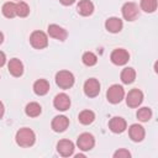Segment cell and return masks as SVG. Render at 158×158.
Listing matches in <instances>:
<instances>
[{"mask_svg": "<svg viewBox=\"0 0 158 158\" xmlns=\"http://www.w3.org/2000/svg\"><path fill=\"white\" fill-rule=\"evenodd\" d=\"M81 60H83V63H84L85 65L91 67V65H95V64H96L98 58H96V56H95L93 52H85V53L83 54V57H81Z\"/></svg>", "mask_w": 158, "mask_h": 158, "instance_id": "obj_26", "label": "cell"}, {"mask_svg": "<svg viewBox=\"0 0 158 158\" xmlns=\"http://www.w3.org/2000/svg\"><path fill=\"white\" fill-rule=\"evenodd\" d=\"M136 79V72L133 68H125L121 72V80L125 84H131Z\"/></svg>", "mask_w": 158, "mask_h": 158, "instance_id": "obj_20", "label": "cell"}, {"mask_svg": "<svg viewBox=\"0 0 158 158\" xmlns=\"http://www.w3.org/2000/svg\"><path fill=\"white\" fill-rule=\"evenodd\" d=\"M49 90V83L46 80V79H38L37 81H35L33 84V91L42 96V95H46Z\"/></svg>", "mask_w": 158, "mask_h": 158, "instance_id": "obj_19", "label": "cell"}, {"mask_svg": "<svg viewBox=\"0 0 158 158\" xmlns=\"http://www.w3.org/2000/svg\"><path fill=\"white\" fill-rule=\"evenodd\" d=\"M126 126H127L126 121L122 117H117V116L116 117H112L110 120V122H109V127H110V130L114 133H121V132H123L126 130Z\"/></svg>", "mask_w": 158, "mask_h": 158, "instance_id": "obj_16", "label": "cell"}, {"mask_svg": "<svg viewBox=\"0 0 158 158\" xmlns=\"http://www.w3.org/2000/svg\"><path fill=\"white\" fill-rule=\"evenodd\" d=\"M57 151H58V153H59L60 156H63V157H69V156H72L73 152H74V144H73V142L69 141V139H62V141H59L58 144H57Z\"/></svg>", "mask_w": 158, "mask_h": 158, "instance_id": "obj_11", "label": "cell"}, {"mask_svg": "<svg viewBox=\"0 0 158 158\" xmlns=\"http://www.w3.org/2000/svg\"><path fill=\"white\" fill-rule=\"evenodd\" d=\"M30 42H31V46L36 49H42L44 47H47L48 44V38H47V35L42 31H35L32 32V35L30 36Z\"/></svg>", "mask_w": 158, "mask_h": 158, "instance_id": "obj_4", "label": "cell"}, {"mask_svg": "<svg viewBox=\"0 0 158 158\" xmlns=\"http://www.w3.org/2000/svg\"><path fill=\"white\" fill-rule=\"evenodd\" d=\"M53 105H54V107H56L57 110H59V111H65V110H68L69 106H70V99H69V96H68L67 94H64V93L58 94V95H56V98H54V100H53Z\"/></svg>", "mask_w": 158, "mask_h": 158, "instance_id": "obj_10", "label": "cell"}, {"mask_svg": "<svg viewBox=\"0 0 158 158\" xmlns=\"http://www.w3.org/2000/svg\"><path fill=\"white\" fill-rule=\"evenodd\" d=\"M25 111H26V115L27 116H30V117H37L41 114L42 109H41V105L40 104H37V102H30V104L26 105Z\"/></svg>", "mask_w": 158, "mask_h": 158, "instance_id": "obj_22", "label": "cell"}, {"mask_svg": "<svg viewBox=\"0 0 158 158\" xmlns=\"http://www.w3.org/2000/svg\"><path fill=\"white\" fill-rule=\"evenodd\" d=\"M123 96H125V90L118 84L111 85L107 89V91H106V98H107V100L111 104H118V102H121V100L123 99Z\"/></svg>", "mask_w": 158, "mask_h": 158, "instance_id": "obj_3", "label": "cell"}, {"mask_svg": "<svg viewBox=\"0 0 158 158\" xmlns=\"http://www.w3.org/2000/svg\"><path fill=\"white\" fill-rule=\"evenodd\" d=\"M36 141L35 132L31 128L23 127L16 132V143L21 147H31Z\"/></svg>", "mask_w": 158, "mask_h": 158, "instance_id": "obj_1", "label": "cell"}, {"mask_svg": "<svg viewBox=\"0 0 158 158\" xmlns=\"http://www.w3.org/2000/svg\"><path fill=\"white\" fill-rule=\"evenodd\" d=\"M6 62V57H5V53L0 51V67H2Z\"/></svg>", "mask_w": 158, "mask_h": 158, "instance_id": "obj_29", "label": "cell"}, {"mask_svg": "<svg viewBox=\"0 0 158 158\" xmlns=\"http://www.w3.org/2000/svg\"><path fill=\"white\" fill-rule=\"evenodd\" d=\"M110 58H111V62L114 64H116V65H123V64H126L128 62L130 54H128V52L126 49L117 48V49H114L112 51Z\"/></svg>", "mask_w": 158, "mask_h": 158, "instance_id": "obj_5", "label": "cell"}, {"mask_svg": "<svg viewBox=\"0 0 158 158\" xmlns=\"http://www.w3.org/2000/svg\"><path fill=\"white\" fill-rule=\"evenodd\" d=\"M78 118H79V121L83 125H89V123H91L95 120V114L91 110H83L79 114V117Z\"/></svg>", "mask_w": 158, "mask_h": 158, "instance_id": "obj_23", "label": "cell"}, {"mask_svg": "<svg viewBox=\"0 0 158 158\" xmlns=\"http://www.w3.org/2000/svg\"><path fill=\"white\" fill-rule=\"evenodd\" d=\"M28 14H30V7L26 2H23V1L16 2V16L26 17Z\"/></svg>", "mask_w": 158, "mask_h": 158, "instance_id": "obj_24", "label": "cell"}, {"mask_svg": "<svg viewBox=\"0 0 158 158\" xmlns=\"http://www.w3.org/2000/svg\"><path fill=\"white\" fill-rule=\"evenodd\" d=\"M122 20L118 19V17H109L105 22V27L109 32H112V33H117L122 30Z\"/></svg>", "mask_w": 158, "mask_h": 158, "instance_id": "obj_17", "label": "cell"}, {"mask_svg": "<svg viewBox=\"0 0 158 158\" xmlns=\"http://www.w3.org/2000/svg\"><path fill=\"white\" fill-rule=\"evenodd\" d=\"M48 33L51 37H53L58 41H64L67 38V31L56 23H52L48 26Z\"/></svg>", "mask_w": 158, "mask_h": 158, "instance_id": "obj_15", "label": "cell"}, {"mask_svg": "<svg viewBox=\"0 0 158 158\" xmlns=\"http://www.w3.org/2000/svg\"><path fill=\"white\" fill-rule=\"evenodd\" d=\"M128 135L133 142H141L144 138V128L138 123H133L128 128Z\"/></svg>", "mask_w": 158, "mask_h": 158, "instance_id": "obj_12", "label": "cell"}, {"mask_svg": "<svg viewBox=\"0 0 158 158\" xmlns=\"http://www.w3.org/2000/svg\"><path fill=\"white\" fill-rule=\"evenodd\" d=\"M77 11L81 16H89L94 11V4L90 0H80L77 6Z\"/></svg>", "mask_w": 158, "mask_h": 158, "instance_id": "obj_18", "label": "cell"}, {"mask_svg": "<svg viewBox=\"0 0 158 158\" xmlns=\"http://www.w3.org/2000/svg\"><path fill=\"white\" fill-rule=\"evenodd\" d=\"M77 144L78 147L81 149V151H90L94 144H95V139H94V136L85 132V133H81L79 137H78V141H77Z\"/></svg>", "mask_w": 158, "mask_h": 158, "instance_id": "obj_8", "label": "cell"}, {"mask_svg": "<svg viewBox=\"0 0 158 158\" xmlns=\"http://www.w3.org/2000/svg\"><path fill=\"white\" fill-rule=\"evenodd\" d=\"M121 11H122V16L127 21H133L138 16V6L135 2H126V4H123Z\"/></svg>", "mask_w": 158, "mask_h": 158, "instance_id": "obj_9", "label": "cell"}, {"mask_svg": "<svg viewBox=\"0 0 158 158\" xmlns=\"http://www.w3.org/2000/svg\"><path fill=\"white\" fill-rule=\"evenodd\" d=\"M141 9L144 12H154L157 9V0H141Z\"/></svg>", "mask_w": 158, "mask_h": 158, "instance_id": "obj_25", "label": "cell"}, {"mask_svg": "<svg viewBox=\"0 0 158 158\" xmlns=\"http://www.w3.org/2000/svg\"><path fill=\"white\" fill-rule=\"evenodd\" d=\"M4 111H5V109H4V104L0 101V117H2V115H4Z\"/></svg>", "mask_w": 158, "mask_h": 158, "instance_id": "obj_31", "label": "cell"}, {"mask_svg": "<svg viewBox=\"0 0 158 158\" xmlns=\"http://www.w3.org/2000/svg\"><path fill=\"white\" fill-rule=\"evenodd\" d=\"M2 41H4V35H2L1 32H0V44L2 43Z\"/></svg>", "mask_w": 158, "mask_h": 158, "instance_id": "obj_32", "label": "cell"}, {"mask_svg": "<svg viewBox=\"0 0 158 158\" xmlns=\"http://www.w3.org/2000/svg\"><path fill=\"white\" fill-rule=\"evenodd\" d=\"M56 83L62 89H69L74 84V75L68 70H60L56 74Z\"/></svg>", "mask_w": 158, "mask_h": 158, "instance_id": "obj_2", "label": "cell"}, {"mask_svg": "<svg viewBox=\"0 0 158 158\" xmlns=\"http://www.w3.org/2000/svg\"><path fill=\"white\" fill-rule=\"evenodd\" d=\"M114 157L115 158H130L131 157V153L127 151V149H118L114 153Z\"/></svg>", "mask_w": 158, "mask_h": 158, "instance_id": "obj_28", "label": "cell"}, {"mask_svg": "<svg viewBox=\"0 0 158 158\" xmlns=\"http://www.w3.org/2000/svg\"><path fill=\"white\" fill-rule=\"evenodd\" d=\"M68 126H69V120L65 116H63V115L56 116L52 120V128L56 132H63V131L67 130Z\"/></svg>", "mask_w": 158, "mask_h": 158, "instance_id": "obj_14", "label": "cell"}, {"mask_svg": "<svg viewBox=\"0 0 158 158\" xmlns=\"http://www.w3.org/2000/svg\"><path fill=\"white\" fill-rule=\"evenodd\" d=\"M7 69H9V72H10L11 75H14V77H21L22 73H23V64H22V62L20 59L12 58V59H10V62L7 64Z\"/></svg>", "mask_w": 158, "mask_h": 158, "instance_id": "obj_13", "label": "cell"}, {"mask_svg": "<svg viewBox=\"0 0 158 158\" xmlns=\"http://www.w3.org/2000/svg\"><path fill=\"white\" fill-rule=\"evenodd\" d=\"M2 14L7 19H12L16 16V4L12 2V1H9V2H5L2 5Z\"/></svg>", "mask_w": 158, "mask_h": 158, "instance_id": "obj_21", "label": "cell"}, {"mask_svg": "<svg viewBox=\"0 0 158 158\" xmlns=\"http://www.w3.org/2000/svg\"><path fill=\"white\" fill-rule=\"evenodd\" d=\"M151 117H152V111L148 107H141L137 111V118L142 122H147Z\"/></svg>", "mask_w": 158, "mask_h": 158, "instance_id": "obj_27", "label": "cell"}, {"mask_svg": "<svg viewBox=\"0 0 158 158\" xmlns=\"http://www.w3.org/2000/svg\"><path fill=\"white\" fill-rule=\"evenodd\" d=\"M84 93L89 98H95L100 93V83L95 78H90L84 83Z\"/></svg>", "mask_w": 158, "mask_h": 158, "instance_id": "obj_6", "label": "cell"}, {"mask_svg": "<svg viewBox=\"0 0 158 158\" xmlns=\"http://www.w3.org/2000/svg\"><path fill=\"white\" fill-rule=\"evenodd\" d=\"M143 101V93L139 89H132L126 98V102L130 107H138Z\"/></svg>", "mask_w": 158, "mask_h": 158, "instance_id": "obj_7", "label": "cell"}, {"mask_svg": "<svg viewBox=\"0 0 158 158\" xmlns=\"http://www.w3.org/2000/svg\"><path fill=\"white\" fill-rule=\"evenodd\" d=\"M63 5H72V4H74V1L75 0H59Z\"/></svg>", "mask_w": 158, "mask_h": 158, "instance_id": "obj_30", "label": "cell"}]
</instances>
